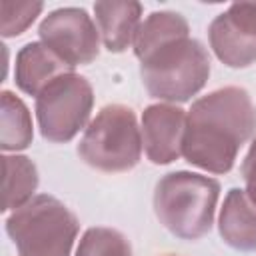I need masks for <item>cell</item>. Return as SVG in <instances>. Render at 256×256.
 Instances as JSON below:
<instances>
[{"instance_id": "cell-1", "label": "cell", "mask_w": 256, "mask_h": 256, "mask_svg": "<svg viewBox=\"0 0 256 256\" xmlns=\"http://www.w3.org/2000/svg\"><path fill=\"white\" fill-rule=\"evenodd\" d=\"M132 46L142 84L152 98L168 104L188 102L210 78L208 50L190 38V26L178 12L160 10L146 16Z\"/></svg>"}, {"instance_id": "cell-2", "label": "cell", "mask_w": 256, "mask_h": 256, "mask_svg": "<svg viewBox=\"0 0 256 256\" xmlns=\"http://www.w3.org/2000/svg\"><path fill=\"white\" fill-rule=\"evenodd\" d=\"M256 132V106L240 86L218 88L192 102L186 114L182 156L210 174H228L240 148Z\"/></svg>"}, {"instance_id": "cell-3", "label": "cell", "mask_w": 256, "mask_h": 256, "mask_svg": "<svg viewBox=\"0 0 256 256\" xmlns=\"http://www.w3.org/2000/svg\"><path fill=\"white\" fill-rule=\"evenodd\" d=\"M218 198V180L186 170L170 172L156 184L154 212L176 238L200 240L212 230Z\"/></svg>"}, {"instance_id": "cell-4", "label": "cell", "mask_w": 256, "mask_h": 256, "mask_svg": "<svg viewBox=\"0 0 256 256\" xmlns=\"http://www.w3.org/2000/svg\"><path fill=\"white\" fill-rule=\"evenodd\" d=\"M80 222L58 198L34 196L6 220V232L20 256H70Z\"/></svg>"}, {"instance_id": "cell-5", "label": "cell", "mask_w": 256, "mask_h": 256, "mask_svg": "<svg viewBox=\"0 0 256 256\" xmlns=\"http://www.w3.org/2000/svg\"><path fill=\"white\" fill-rule=\"evenodd\" d=\"M142 148V130L134 110L124 104H108L86 126L78 156L94 170L120 174L138 166Z\"/></svg>"}, {"instance_id": "cell-6", "label": "cell", "mask_w": 256, "mask_h": 256, "mask_svg": "<svg viewBox=\"0 0 256 256\" xmlns=\"http://www.w3.org/2000/svg\"><path fill=\"white\" fill-rule=\"evenodd\" d=\"M94 108L92 84L76 74L68 72L56 78L36 98V118L44 140L54 144H66L86 128Z\"/></svg>"}, {"instance_id": "cell-7", "label": "cell", "mask_w": 256, "mask_h": 256, "mask_svg": "<svg viewBox=\"0 0 256 256\" xmlns=\"http://www.w3.org/2000/svg\"><path fill=\"white\" fill-rule=\"evenodd\" d=\"M40 40L70 68L86 66L100 54V30L84 8H58L38 28Z\"/></svg>"}, {"instance_id": "cell-8", "label": "cell", "mask_w": 256, "mask_h": 256, "mask_svg": "<svg viewBox=\"0 0 256 256\" xmlns=\"http://www.w3.org/2000/svg\"><path fill=\"white\" fill-rule=\"evenodd\" d=\"M210 48L228 68L256 62V2H234L208 28Z\"/></svg>"}, {"instance_id": "cell-9", "label": "cell", "mask_w": 256, "mask_h": 256, "mask_svg": "<svg viewBox=\"0 0 256 256\" xmlns=\"http://www.w3.org/2000/svg\"><path fill=\"white\" fill-rule=\"evenodd\" d=\"M142 146L146 158L156 166H166L182 156L186 112L168 102L152 104L142 112Z\"/></svg>"}, {"instance_id": "cell-10", "label": "cell", "mask_w": 256, "mask_h": 256, "mask_svg": "<svg viewBox=\"0 0 256 256\" xmlns=\"http://www.w3.org/2000/svg\"><path fill=\"white\" fill-rule=\"evenodd\" d=\"M74 72L42 42H30L16 54L14 82L28 96H40L56 78Z\"/></svg>"}, {"instance_id": "cell-11", "label": "cell", "mask_w": 256, "mask_h": 256, "mask_svg": "<svg viewBox=\"0 0 256 256\" xmlns=\"http://www.w3.org/2000/svg\"><path fill=\"white\" fill-rule=\"evenodd\" d=\"M96 24L104 48L122 54L134 44V36L142 24V4L136 0H102L94 4Z\"/></svg>"}, {"instance_id": "cell-12", "label": "cell", "mask_w": 256, "mask_h": 256, "mask_svg": "<svg viewBox=\"0 0 256 256\" xmlns=\"http://www.w3.org/2000/svg\"><path fill=\"white\" fill-rule=\"evenodd\" d=\"M218 232L224 244L240 252H256V204L246 190L232 188L222 204Z\"/></svg>"}, {"instance_id": "cell-13", "label": "cell", "mask_w": 256, "mask_h": 256, "mask_svg": "<svg viewBox=\"0 0 256 256\" xmlns=\"http://www.w3.org/2000/svg\"><path fill=\"white\" fill-rule=\"evenodd\" d=\"M34 140V126L28 106L10 90L0 94V148L4 152L26 150Z\"/></svg>"}, {"instance_id": "cell-14", "label": "cell", "mask_w": 256, "mask_h": 256, "mask_svg": "<svg viewBox=\"0 0 256 256\" xmlns=\"http://www.w3.org/2000/svg\"><path fill=\"white\" fill-rule=\"evenodd\" d=\"M2 168H4V208L2 212H14L28 204L34 198V192L38 188V168L28 156L20 154H4L2 156Z\"/></svg>"}, {"instance_id": "cell-15", "label": "cell", "mask_w": 256, "mask_h": 256, "mask_svg": "<svg viewBox=\"0 0 256 256\" xmlns=\"http://www.w3.org/2000/svg\"><path fill=\"white\" fill-rule=\"evenodd\" d=\"M76 256H132V246L122 232L96 226L84 232Z\"/></svg>"}, {"instance_id": "cell-16", "label": "cell", "mask_w": 256, "mask_h": 256, "mask_svg": "<svg viewBox=\"0 0 256 256\" xmlns=\"http://www.w3.org/2000/svg\"><path fill=\"white\" fill-rule=\"evenodd\" d=\"M44 10L42 2H0V32L4 38H16L24 34Z\"/></svg>"}, {"instance_id": "cell-17", "label": "cell", "mask_w": 256, "mask_h": 256, "mask_svg": "<svg viewBox=\"0 0 256 256\" xmlns=\"http://www.w3.org/2000/svg\"><path fill=\"white\" fill-rule=\"evenodd\" d=\"M242 178L246 182V194L256 204V138L242 162Z\"/></svg>"}, {"instance_id": "cell-18", "label": "cell", "mask_w": 256, "mask_h": 256, "mask_svg": "<svg viewBox=\"0 0 256 256\" xmlns=\"http://www.w3.org/2000/svg\"><path fill=\"white\" fill-rule=\"evenodd\" d=\"M166 256H176V254H166Z\"/></svg>"}]
</instances>
